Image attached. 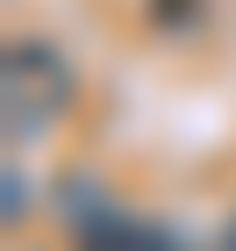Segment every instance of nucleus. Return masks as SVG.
I'll list each match as a JSON object with an SVG mask.
<instances>
[{"mask_svg":"<svg viewBox=\"0 0 236 251\" xmlns=\"http://www.w3.org/2000/svg\"><path fill=\"white\" fill-rule=\"evenodd\" d=\"M72 65H64V50H50V43H7V58H0V129H7V144H36L50 122L72 108Z\"/></svg>","mask_w":236,"mask_h":251,"instance_id":"nucleus-1","label":"nucleus"},{"mask_svg":"<svg viewBox=\"0 0 236 251\" xmlns=\"http://www.w3.org/2000/svg\"><path fill=\"white\" fill-rule=\"evenodd\" d=\"M186 7L200 15V0H150V15L165 22V29H186Z\"/></svg>","mask_w":236,"mask_h":251,"instance_id":"nucleus-3","label":"nucleus"},{"mask_svg":"<svg viewBox=\"0 0 236 251\" xmlns=\"http://www.w3.org/2000/svg\"><path fill=\"white\" fill-rule=\"evenodd\" d=\"M79 251H179L157 223H136L122 208H100L93 223H79Z\"/></svg>","mask_w":236,"mask_h":251,"instance_id":"nucleus-2","label":"nucleus"}]
</instances>
